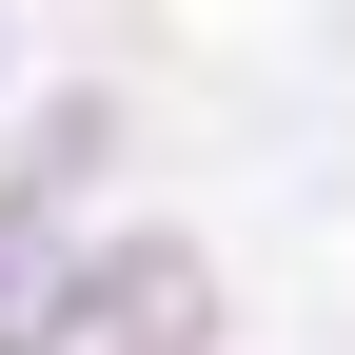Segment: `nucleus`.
Returning <instances> with one entry per match:
<instances>
[{"label":"nucleus","instance_id":"nucleus-1","mask_svg":"<svg viewBox=\"0 0 355 355\" xmlns=\"http://www.w3.org/2000/svg\"><path fill=\"white\" fill-rule=\"evenodd\" d=\"M40 316H60V198H0V355H40Z\"/></svg>","mask_w":355,"mask_h":355}]
</instances>
